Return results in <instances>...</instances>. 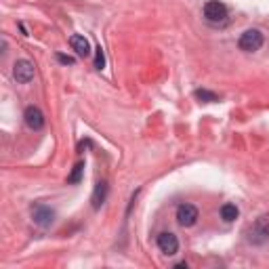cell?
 <instances>
[{"label": "cell", "mask_w": 269, "mask_h": 269, "mask_svg": "<svg viewBox=\"0 0 269 269\" xmlns=\"http://www.w3.org/2000/svg\"><path fill=\"white\" fill-rule=\"evenodd\" d=\"M267 240H269V214H261L259 219H254V223L248 227V242L261 246Z\"/></svg>", "instance_id": "6da1fadb"}, {"label": "cell", "mask_w": 269, "mask_h": 269, "mask_svg": "<svg viewBox=\"0 0 269 269\" xmlns=\"http://www.w3.org/2000/svg\"><path fill=\"white\" fill-rule=\"evenodd\" d=\"M265 42V38L261 34V30H246V32H242L240 36V40H238V46L240 50H244V53H254V50H259Z\"/></svg>", "instance_id": "7a4b0ae2"}, {"label": "cell", "mask_w": 269, "mask_h": 269, "mask_svg": "<svg viewBox=\"0 0 269 269\" xmlns=\"http://www.w3.org/2000/svg\"><path fill=\"white\" fill-rule=\"evenodd\" d=\"M32 221L38 227L46 229V227L53 225V221H55V210L50 206H46V204H34V206H32Z\"/></svg>", "instance_id": "3957f363"}, {"label": "cell", "mask_w": 269, "mask_h": 269, "mask_svg": "<svg viewBox=\"0 0 269 269\" xmlns=\"http://www.w3.org/2000/svg\"><path fill=\"white\" fill-rule=\"evenodd\" d=\"M204 17L210 23H223L227 19V7L219 0H210L204 5Z\"/></svg>", "instance_id": "277c9868"}, {"label": "cell", "mask_w": 269, "mask_h": 269, "mask_svg": "<svg viewBox=\"0 0 269 269\" xmlns=\"http://www.w3.org/2000/svg\"><path fill=\"white\" fill-rule=\"evenodd\" d=\"M198 217H200V212H198V208L194 206V204H179V208H177V221H179V225L181 227H191V225H196V221H198Z\"/></svg>", "instance_id": "5b68a950"}, {"label": "cell", "mask_w": 269, "mask_h": 269, "mask_svg": "<svg viewBox=\"0 0 269 269\" xmlns=\"http://www.w3.org/2000/svg\"><path fill=\"white\" fill-rule=\"evenodd\" d=\"M13 76H15V80L19 84L32 82V78H34V66H32V61H28V59H17L15 66H13Z\"/></svg>", "instance_id": "8992f818"}, {"label": "cell", "mask_w": 269, "mask_h": 269, "mask_svg": "<svg viewBox=\"0 0 269 269\" xmlns=\"http://www.w3.org/2000/svg\"><path fill=\"white\" fill-rule=\"evenodd\" d=\"M156 242H158L160 252L166 254V257H173V254L179 252V238L173 232H162Z\"/></svg>", "instance_id": "52a82bcc"}, {"label": "cell", "mask_w": 269, "mask_h": 269, "mask_svg": "<svg viewBox=\"0 0 269 269\" xmlns=\"http://www.w3.org/2000/svg\"><path fill=\"white\" fill-rule=\"evenodd\" d=\"M23 120L32 131H40L44 126V114L36 105H30V107H25V112H23Z\"/></svg>", "instance_id": "ba28073f"}, {"label": "cell", "mask_w": 269, "mask_h": 269, "mask_svg": "<svg viewBox=\"0 0 269 269\" xmlns=\"http://www.w3.org/2000/svg\"><path fill=\"white\" fill-rule=\"evenodd\" d=\"M70 46L76 50V55H78V57H88V55H91V42H88V38H84L82 34L70 36Z\"/></svg>", "instance_id": "9c48e42d"}, {"label": "cell", "mask_w": 269, "mask_h": 269, "mask_svg": "<svg viewBox=\"0 0 269 269\" xmlns=\"http://www.w3.org/2000/svg\"><path fill=\"white\" fill-rule=\"evenodd\" d=\"M107 191H110V187H107L105 181H99L97 183V187L93 191V208L95 210H99L101 206H103V202L107 200Z\"/></svg>", "instance_id": "30bf717a"}, {"label": "cell", "mask_w": 269, "mask_h": 269, "mask_svg": "<svg viewBox=\"0 0 269 269\" xmlns=\"http://www.w3.org/2000/svg\"><path fill=\"white\" fill-rule=\"evenodd\" d=\"M238 217H240V210H238V206H236V204L227 202V204H223V206H221V219H223L225 223H232V221H236Z\"/></svg>", "instance_id": "8fae6325"}, {"label": "cell", "mask_w": 269, "mask_h": 269, "mask_svg": "<svg viewBox=\"0 0 269 269\" xmlns=\"http://www.w3.org/2000/svg\"><path fill=\"white\" fill-rule=\"evenodd\" d=\"M194 95H196V99L204 101V103H217V101H219V95L212 91H206V88H198Z\"/></svg>", "instance_id": "7c38bea8"}, {"label": "cell", "mask_w": 269, "mask_h": 269, "mask_svg": "<svg viewBox=\"0 0 269 269\" xmlns=\"http://www.w3.org/2000/svg\"><path fill=\"white\" fill-rule=\"evenodd\" d=\"M82 173H84V162H78V164L74 166L72 175L68 177V183H70V185H76V183H80V181H82Z\"/></svg>", "instance_id": "4fadbf2b"}, {"label": "cell", "mask_w": 269, "mask_h": 269, "mask_svg": "<svg viewBox=\"0 0 269 269\" xmlns=\"http://www.w3.org/2000/svg\"><path fill=\"white\" fill-rule=\"evenodd\" d=\"M95 68L97 70H103L105 68V57H103V48L97 46V57H95Z\"/></svg>", "instance_id": "5bb4252c"}, {"label": "cell", "mask_w": 269, "mask_h": 269, "mask_svg": "<svg viewBox=\"0 0 269 269\" xmlns=\"http://www.w3.org/2000/svg\"><path fill=\"white\" fill-rule=\"evenodd\" d=\"M57 61H59V63H63V66H74V63H76V59H74V57L63 55V53H57Z\"/></svg>", "instance_id": "9a60e30c"}]
</instances>
